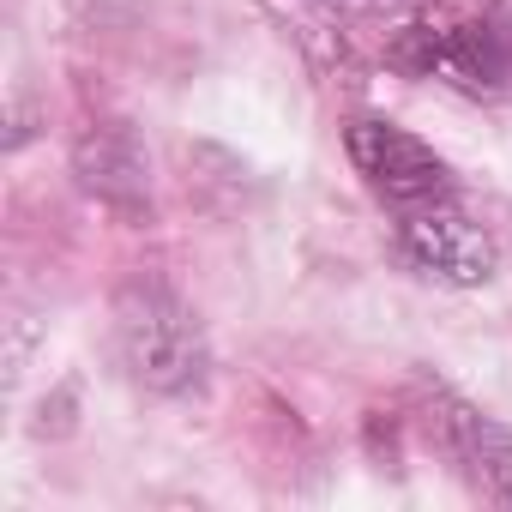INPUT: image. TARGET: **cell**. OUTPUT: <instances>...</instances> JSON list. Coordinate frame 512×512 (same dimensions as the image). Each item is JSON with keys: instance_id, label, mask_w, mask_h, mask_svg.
<instances>
[{"instance_id": "6da1fadb", "label": "cell", "mask_w": 512, "mask_h": 512, "mask_svg": "<svg viewBox=\"0 0 512 512\" xmlns=\"http://www.w3.org/2000/svg\"><path fill=\"white\" fill-rule=\"evenodd\" d=\"M115 320V356L133 386L151 398H205L211 386V338L205 320L163 284V278H127L109 302Z\"/></svg>"}, {"instance_id": "277c9868", "label": "cell", "mask_w": 512, "mask_h": 512, "mask_svg": "<svg viewBox=\"0 0 512 512\" xmlns=\"http://www.w3.org/2000/svg\"><path fill=\"white\" fill-rule=\"evenodd\" d=\"M422 410H428V434L440 440L452 470L470 482V494H482L494 506H512V434L488 410H476L470 398H458L446 386H434Z\"/></svg>"}, {"instance_id": "3957f363", "label": "cell", "mask_w": 512, "mask_h": 512, "mask_svg": "<svg viewBox=\"0 0 512 512\" xmlns=\"http://www.w3.org/2000/svg\"><path fill=\"white\" fill-rule=\"evenodd\" d=\"M398 253L410 260L416 278L446 284V290H482V284L500 272L494 235H488L476 217H464L452 199H446V205L398 211Z\"/></svg>"}, {"instance_id": "8992f818", "label": "cell", "mask_w": 512, "mask_h": 512, "mask_svg": "<svg viewBox=\"0 0 512 512\" xmlns=\"http://www.w3.org/2000/svg\"><path fill=\"white\" fill-rule=\"evenodd\" d=\"M362 7H380V0H362Z\"/></svg>"}, {"instance_id": "5b68a950", "label": "cell", "mask_w": 512, "mask_h": 512, "mask_svg": "<svg viewBox=\"0 0 512 512\" xmlns=\"http://www.w3.org/2000/svg\"><path fill=\"white\" fill-rule=\"evenodd\" d=\"M73 181L115 217H151V157L127 121H91L73 139Z\"/></svg>"}, {"instance_id": "7a4b0ae2", "label": "cell", "mask_w": 512, "mask_h": 512, "mask_svg": "<svg viewBox=\"0 0 512 512\" xmlns=\"http://www.w3.org/2000/svg\"><path fill=\"white\" fill-rule=\"evenodd\" d=\"M344 151L356 163V175L368 181L374 199H386L392 211H416V205H446L458 193L452 181V163L416 139L410 127L386 121V115H356L344 127Z\"/></svg>"}]
</instances>
